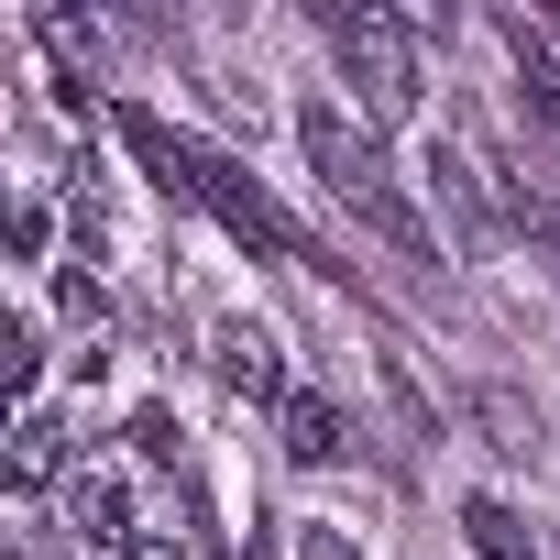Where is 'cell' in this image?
I'll use <instances>...</instances> for the list:
<instances>
[{
    "mask_svg": "<svg viewBox=\"0 0 560 560\" xmlns=\"http://www.w3.org/2000/svg\"><path fill=\"white\" fill-rule=\"evenodd\" d=\"M121 143H132V154L154 165V187H176V198H198V209H209V220H220V231H231L242 253H287V264H308V275H330V253H319V242H308V231H298L287 209H275V198H264V187H253V176H242L231 154H209V143H187V132H165L154 110H121Z\"/></svg>",
    "mask_w": 560,
    "mask_h": 560,
    "instance_id": "6da1fadb",
    "label": "cell"
},
{
    "mask_svg": "<svg viewBox=\"0 0 560 560\" xmlns=\"http://www.w3.org/2000/svg\"><path fill=\"white\" fill-rule=\"evenodd\" d=\"M298 143H308V165H319V187L363 220V231H385L396 253H429V220H418V198L396 187V165H385V143H374V121H352L341 100H308L298 110Z\"/></svg>",
    "mask_w": 560,
    "mask_h": 560,
    "instance_id": "7a4b0ae2",
    "label": "cell"
},
{
    "mask_svg": "<svg viewBox=\"0 0 560 560\" xmlns=\"http://www.w3.org/2000/svg\"><path fill=\"white\" fill-rule=\"evenodd\" d=\"M330 56H341L352 110L374 132L418 121V23H396V12H330Z\"/></svg>",
    "mask_w": 560,
    "mask_h": 560,
    "instance_id": "3957f363",
    "label": "cell"
},
{
    "mask_svg": "<svg viewBox=\"0 0 560 560\" xmlns=\"http://www.w3.org/2000/svg\"><path fill=\"white\" fill-rule=\"evenodd\" d=\"M209 374H220L242 407H287V330H275V319H220Z\"/></svg>",
    "mask_w": 560,
    "mask_h": 560,
    "instance_id": "277c9868",
    "label": "cell"
},
{
    "mask_svg": "<svg viewBox=\"0 0 560 560\" xmlns=\"http://www.w3.org/2000/svg\"><path fill=\"white\" fill-rule=\"evenodd\" d=\"M56 505H67V538H89V549H132V527H121V483H110L100 462H78V472L56 483Z\"/></svg>",
    "mask_w": 560,
    "mask_h": 560,
    "instance_id": "5b68a950",
    "label": "cell"
},
{
    "mask_svg": "<svg viewBox=\"0 0 560 560\" xmlns=\"http://www.w3.org/2000/svg\"><path fill=\"white\" fill-rule=\"evenodd\" d=\"M275 429H287V462H298V472H330V462H341V407H330V396H287Z\"/></svg>",
    "mask_w": 560,
    "mask_h": 560,
    "instance_id": "8992f818",
    "label": "cell"
},
{
    "mask_svg": "<svg viewBox=\"0 0 560 560\" xmlns=\"http://www.w3.org/2000/svg\"><path fill=\"white\" fill-rule=\"evenodd\" d=\"M472 429H483V451H505V462H538V451H549L538 407H516L505 385H472Z\"/></svg>",
    "mask_w": 560,
    "mask_h": 560,
    "instance_id": "52a82bcc",
    "label": "cell"
},
{
    "mask_svg": "<svg viewBox=\"0 0 560 560\" xmlns=\"http://www.w3.org/2000/svg\"><path fill=\"white\" fill-rule=\"evenodd\" d=\"M505 56H516V89H527V110L560 132V56H549V34H538L527 12H505Z\"/></svg>",
    "mask_w": 560,
    "mask_h": 560,
    "instance_id": "ba28073f",
    "label": "cell"
},
{
    "mask_svg": "<svg viewBox=\"0 0 560 560\" xmlns=\"http://www.w3.org/2000/svg\"><path fill=\"white\" fill-rule=\"evenodd\" d=\"M462 538H472V560H538V527H527L505 494H472V505H462Z\"/></svg>",
    "mask_w": 560,
    "mask_h": 560,
    "instance_id": "9c48e42d",
    "label": "cell"
},
{
    "mask_svg": "<svg viewBox=\"0 0 560 560\" xmlns=\"http://www.w3.org/2000/svg\"><path fill=\"white\" fill-rule=\"evenodd\" d=\"M45 483H67V451H56V418H45V407H23V429H12V494L34 505Z\"/></svg>",
    "mask_w": 560,
    "mask_h": 560,
    "instance_id": "30bf717a",
    "label": "cell"
},
{
    "mask_svg": "<svg viewBox=\"0 0 560 560\" xmlns=\"http://www.w3.org/2000/svg\"><path fill=\"white\" fill-rule=\"evenodd\" d=\"M56 308H67V319H78L89 341L110 330V298H100V275H67V287H56Z\"/></svg>",
    "mask_w": 560,
    "mask_h": 560,
    "instance_id": "8fae6325",
    "label": "cell"
},
{
    "mask_svg": "<svg viewBox=\"0 0 560 560\" xmlns=\"http://www.w3.org/2000/svg\"><path fill=\"white\" fill-rule=\"evenodd\" d=\"M34 374H45V330L12 319V396H34Z\"/></svg>",
    "mask_w": 560,
    "mask_h": 560,
    "instance_id": "7c38bea8",
    "label": "cell"
},
{
    "mask_svg": "<svg viewBox=\"0 0 560 560\" xmlns=\"http://www.w3.org/2000/svg\"><path fill=\"white\" fill-rule=\"evenodd\" d=\"M132 451H143V462H176V418L143 407V418H132Z\"/></svg>",
    "mask_w": 560,
    "mask_h": 560,
    "instance_id": "4fadbf2b",
    "label": "cell"
},
{
    "mask_svg": "<svg viewBox=\"0 0 560 560\" xmlns=\"http://www.w3.org/2000/svg\"><path fill=\"white\" fill-rule=\"evenodd\" d=\"M298 560H363V549H352L341 527H298Z\"/></svg>",
    "mask_w": 560,
    "mask_h": 560,
    "instance_id": "5bb4252c",
    "label": "cell"
},
{
    "mask_svg": "<svg viewBox=\"0 0 560 560\" xmlns=\"http://www.w3.org/2000/svg\"><path fill=\"white\" fill-rule=\"evenodd\" d=\"M121 560H187V538H165V527H132V549Z\"/></svg>",
    "mask_w": 560,
    "mask_h": 560,
    "instance_id": "9a60e30c",
    "label": "cell"
},
{
    "mask_svg": "<svg viewBox=\"0 0 560 560\" xmlns=\"http://www.w3.org/2000/svg\"><path fill=\"white\" fill-rule=\"evenodd\" d=\"M538 253H549V287H560V220H549V231H538Z\"/></svg>",
    "mask_w": 560,
    "mask_h": 560,
    "instance_id": "2e32d148",
    "label": "cell"
}]
</instances>
